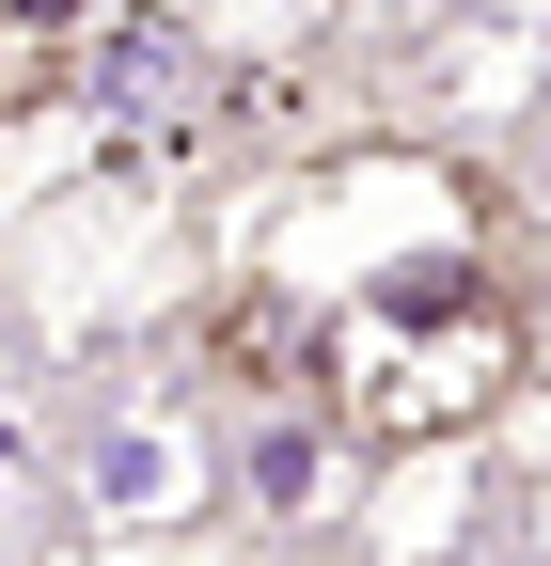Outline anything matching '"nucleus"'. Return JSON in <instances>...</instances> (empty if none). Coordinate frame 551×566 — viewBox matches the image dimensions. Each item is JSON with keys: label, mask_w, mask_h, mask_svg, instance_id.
I'll return each instance as SVG.
<instances>
[{"label": "nucleus", "mask_w": 551, "mask_h": 566, "mask_svg": "<svg viewBox=\"0 0 551 566\" xmlns=\"http://www.w3.org/2000/svg\"><path fill=\"white\" fill-rule=\"evenodd\" d=\"M252 300H284L300 331V394L347 424L363 457H426L505 424V394L536 378V315L505 283L489 189L441 158H347L284 189L237 252Z\"/></svg>", "instance_id": "1"}, {"label": "nucleus", "mask_w": 551, "mask_h": 566, "mask_svg": "<svg viewBox=\"0 0 551 566\" xmlns=\"http://www.w3.org/2000/svg\"><path fill=\"white\" fill-rule=\"evenodd\" d=\"M63 488H80V520L95 535H174V520H205L221 504V394H95V424H80V457H63Z\"/></svg>", "instance_id": "2"}, {"label": "nucleus", "mask_w": 551, "mask_h": 566, "mask_svg": "<svg viewBox=\"0 0 551 566\" xmlns=\"http://www.w3.org/2000/svg\"><path fill=\"white\" fill-rule=\"evenodd\" d=\"M221 472H237V504L268 535H331L363 504V441L315 394H221Z\"/></svg>", "instance_id": "3"}, {"label": "nucleus", "mask_w": 551, "mask_h": 566, "mask_svg": "<svg viewBox=\"0 0 551 566\" xmlns=\"http://www.w3.org/2000/svg\"><path fill=\"white\" fill-rule=\"evenodd\" d=\"M95 32H111V0H0V126L48 111V95H80Z\"/></svg>", "instance_id": "4"}, {"label": "nucleus", "mask_w": 551, "mask_h": 566, "mask_svg": "<svg viewBox=\"0 0 551 566\" xmlns=\"http://www.w3.org/2000/svg\"><path fill=\"white\" fill-rule=\"evenodd\" d=\"M32 488V424H17V394H0V504Z\"/></svg>", "instance_id": "5"}, {"label": "nucleus", "mask_w": 551, "mask_h": 566, "mask_svg": "<svg viewBox=\"0 0 551 566\" xmlns=\"http://www.w3.org/2000/svg\"><path fill=\"white\" fill-rule=\"evenodd\" d=\"M409 566H472V551H457V535H426V551H409Z\"/></svg>", "instance_id": "6"}]
</instances>
